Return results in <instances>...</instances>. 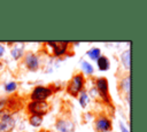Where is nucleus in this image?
I'll use <instances>...</instances> for the list:
<instances>
[{"mask_svg": "<svg viewBox=\"0 0 147 132\" xmlns=\"http://www.w3.org/2000/svg\"><path fill=\"white\" fill-rule=\"evenodd\" d=\"M84 83H85V79H84V77L82 76V75H75L72 78H71V80H70V83H69V85H68V88H67V92L70 94V95H74V96H76L78 93H80L82 92V88L84 87Z\"/></svg>", "mask_w": 147, "mask_h": 132, "instance_id": "f257e3e1", "label": "nucleus"}, {"mask_svg": "<svg viewBox=\"0 0 147 132\" xmlns=\"http://www.w3.org/2000/svg\"><path fill=\"white\" fill-rule=\"evenodd\" d=\"M28 109H29V112H31L32 115L42 116V115L48 112L49 104L47 102H45V101H32L28 106Z\"/></svg>", "mask_w": 147, "mask_h": 132, "instance_id": "f03ea898", "label": "nucleus"}, {"mask_svg": "<svg viewBox=\"0 0 147 132\" xmlns=\"http://www.w3.org/2000/svg\"><path fill=\"white\" fill-rule=\"evenodd\" d=\"M53 93L51 87H45V86H37L32 93H31V99L32 101H45L51 94Z\"/></svg>", "mask_w": 147, "mask_h": 132, "instance_id": "7ed1b4c3", "label": "nucleus"}, {"mask_svg": "<svg viewBox=\"0 0 147 132\" xmlns=\"http://www.w3.org/2000/svg\"><path fill=\"white\" fill-rule=\"evenodd\" d=\"M95 84H96L95 88L98 91V94L106 102H109V99H108V80L106 78H99V79H96Z\"/></svg>", "mask_w": 147, "mask_h": 132, "instance_id": "20e7f679", "label": "nucleus"}, {"mask_svg": "<svg viewBox=\"0 0 147 132\" xmlns=\"http://www.w3.org/2000/svg\"><path fill=\"white\" fill-rule=\"evenodd\" d=\"M15 126V119L11 115L5 114L0 121V132H10Z\"/></svg>", "mask_w": 147, "mask_h": 132, "instance_id": "39448f33", "label": "nucleus"}, {"mask_svg": "<svg viewBox=\"0 0 147 132\" xmlns=\"http://www.w3.org/2000/svg\"><path fill=\"white\" fill-rule=\"evenodd\" d=\"M47 45H51L53 47V52L55 56H61L67 52L69 42L68 41H48Z\"/></svg>", "mask_w": 147, "mask_h": 132, "instance_id": "423d86ee", "label": "nucleus"}, {"mask_svg": "<svg viewBox=\"0 0 147 132\" xmlns=\"http://www.w3.org/2000/svg\"><path fill=\"white\" fill-rule=\"evenodd\" d=\"M95 129L98 132H108L111 130V121L105 116H101L95 121Z\"/></svg>", "mask_w": 147, "mask_h": 132, "instance_id": "0eeeda50", "label": "nucleus"}, {"mask_svg": "<svg viewBox=\"0 0 147 132\" xmlns=\"http://www.w3.org/2000/svg\"><path fill=\"white\" fill-rule=\"evenodd\" d=\"M56 129L60 132H74L75 124L69 119H59L56 122Z\"/></svg>", "mask_w": 147, "mask_h": 132, "instance_id": "6e6552de", "label": "nucleus"}, {"mask_svg": "<svg viewBox=\"0 0 147 132\" xmlns=\"http://www.w3.org/2000/svg\"><path fill=\"white\" fill-rule=\"evenodd\" d=\"M25 64L30 70H37L39 68V59L36 54L29 53L25 55Z\"/></svg>", "mask_w": 147, "mask_h": 132, "instance_id": "1a4fd4ad", "label": "nucleus"}, {"mask_svg": "<svg viewBox=\"0 0 147 132\" xmlns=\"http://www.w3.org/2000/svg\"><path fill=\"white\" fill-rule=\"evenodd\" d=\"M96 63H98V68H99V70H101V71H106V70H108V69H109V65H110L109 60H108L106 56H102V55L96 60Z\"/></svg>", "mask_w": 147, "mask_h": 132, "instance_id": "9d476101", "label": "nucleus"}, {"mask_svg": "<svg viewBox=\"0 0 147 132\" xmlns=\"http://www.w3.org/2000/svg\"><path fill=\"white\" fill-rule=\"evenodd\" d=\"M87 56L92 60V61H96L100 56H101V51L98 48V47H92L91 49L87 51Z\"/></svg>", "mask_w": 147, "mask_h": 132, "instance_id": "9b49d317", "label": "nucleus"}, {"mask_svg": "<svg viewBox=\"0 0 147 132\" xmlns=\"http://www.w3.org/2000/svg\"><path fill=\"white\" fill-rule=\"evenodd\" d=\"M80 67H82V70L85 75H92L94 71L93 65L87 61H80Z\"/></svg>", "mask_w": 147, "mask_h": 132, "instance_id": "f8f14e48", "label": "nucleus"}, {"mask_svg": "<svg viewBox=\"0 0 147 132\" xmlns=\"http://www.w3.org/2000/svg\"><path fill=\"white\" fill-rule=\"evenodd\" d=\"M121 60L125 69H130V51H125L121 55Z\"/></svg>", "mask_w": 147, "mask_h": 132, "instance_id": "ddd939ff", "label": "nucleus"}, {"mask_svg": "<svg viewBox=\"0 0 147 132\" xmlns=\"http://www.w3.org/2000/svg\"><path fill=\"white\" fill-rule=\"evenodd\" d=\"M29 123L34 127L40 126L41 123H42V117L41 116H37V115H31L30 118H29Z\"/></svg>", "mask_w": 147, "mask_h": 132, "instance_id": "4468645a", "label": "nucleus"}, {"mask_svg": "<svg viewBox=\"0 0 147 132\" xmlns=\"http://www.w3.org/2000/svg\"><path fill=\"white\" fill-rule=\"evenodd\" d=\"M22 55H23V47L21 45H17V46H15V47L11 48V56L15 60L20 59Z\"/></svg>", "mask_w": 147, "mask_h": 132, "instance_id": "2eb2a0df", "label": "nucleus"}, {"mask_svg": "<svg viewBox=\"0 0 147 132\" xmlns=\"http://www.w3.org/2000/svg\"><path fill=\"white\" fill-rule=\"evenodd\" d=\"M87 102H88V95H87V93L84 92V91L80 92V95H79V103H80V106L83 108H85L86 104H87Z\"/></svg>", "mask_w": 147, "mask_h": 132, "instance_id": "dca6fc26", "label": "nucleus"}, {"mask_svg": "<svg viewBox=\"0 0 147 132\" xmlns=\"http://www.w3.org/2000/svg\"><path fill=\"white\" fill-rule=\"evenodd\" d=\"M121 87H122L126 93H130V76L125 77V78L121 81Z\"/></svg>", "mask_w": 147, "mask_h": 132, "instance_id": "f3484780", "label": "nucleus"}, {"mask_svg": "<svg viewBox=\"0 0 147 132\" xmlns=\"http://www.w3.org/2000/svg\"><path fill=\"white\" fill-rule=\"evenodd\" d=\"M16 88H17V84H16L15 81H8V83H6V85H5V91H6L7 93H11V92H14Z\"/></svg>", "mask_w": 147, "mask_h": 132, "instance_id": "a211bd4d", "label": "nucleus"}, {"mask_svg": "<svg viewBox=\"0 0 147 132\" xmlns=\"http://www.w3.org/2000/svg\"><path fill=\"white\" fill-rule=\"evenodd\" d=\"M90 95H91V96H96V95H98V91H96L95 87H93V88L90 90Z\"/></svg>", "mask_w": 147, "mask_h": 132, "instance_id": "6ab92c4d", "label": "nucleus"}, {"mask_svg": "<svg viewBox=\"0 0 147 132\" xmlns=\"http://www.w3.org/2000/svg\"><path fill=\"white\" fill-rule=\"evenodd\" d=\"M119 127H121V131H122V132H130V130H127V127H126L122 122L119 123Z\"/></svg>", "mask_w": 147, "mask_h": 132, "instance_id": "aec40b11", "label": "nucleus"}, {"mask_svg": "<svg viewBox=\"0 0 147 132\" xmlns=\"http://www.w3.org/2000/svg\"><path fill=\"white\" fill-rule=\"evenodd\" d=\"M5 104H6V100H0V112L3 110Z\"/></svg>", "mask_w": 147, "mask_h": 132, "instance_id": "412c9836", "label": "nucleus"}, {"mask_svg": "<svg viewBox=\"0 0 147 132\" xmlns=\"http://www.w3.org/2000/svg\"><path fill=\"white\" fill-rule=\"evenodd\" d=\"M3 53H5V47L0 45V57H1L2 55H3Z\"/></svg>", "mask_w": 147, "mask_h": 132, "instance_id": "4be33fe9", "label": "nucleus"}, {"mask_svg": "<svg viewBox=\"0 0 147 132\" xmlns=\"http://www.w3.org/2000/svg\"><path fill=\"white\" fill-rule=\"evenodd\" d=\"M1 68H2V63L0 62V69H1Z\"/></svg>", "mask_w": 147, "mask_h": 132, "instance_id": "5701e85b", "label": "nucleus"}]
</instances>
